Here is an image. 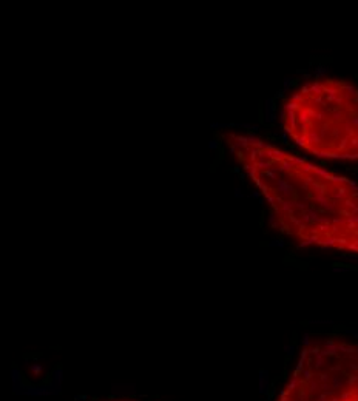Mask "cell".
Listing matches in <instances>:
<instances>
[{
  "label": "cell",
  "instance_id": "14",
  "mask_svg": "<svg viewBox=\"0 0 358 401\" xmlns=\"http://www.w3.org/2000/svg\"><path fill=\"white\" fill-rule=\"evenodd\" d=\"M284 244H286L284 241H273V242H272L270 245H276V247H283Z\"/></svg>",
  "mask_w": 358,
  "mask_h": 401
},
{
  "label": "cell",
  "instance_id": "10",
  "mask_svg": "<svg viewBox=\"0 0 358 401\" xmlns=\"http://www.w3.org/2000/svg\"><path fill=\"white\" fill-rule=\"evenodd\" d=\"M233 195H235V198H238V199H242V198H244V193H242V190H241L239 187L235 188V193H233Z\"/></svg>",
  "mask_w": 358,
  "mask_h": 401
},
{
  "label": "cell",
  "instance_id": "6",
  "mask_svg": "<svg viewBox=\"0 0 358 401\" xmlns=\"http://www.w3.org/2000/svg\"><path fill=\"white\" fill-rule=\"evenodd\" d=\"M267 221H268V224H270L273 228H278V218H276V215L270 213V215L267 216Z\"/></svg>",
  "mask_w": 358,
  "mask_h": 401
},
{
  "label": "cell",
  "instance_id": "2",
  "mask_svg": "<svg viewBox=\"0 0 358 401\" xmlns=\"http://www.w3.org/2000/svg\"><path fill=\"white\" fill-rule=\"evenodd\" d=\"M263 114H264V122L267 124H275L276 119H278V114H276V102L275 99H267L264 102V107H263Z\"/></svg>",
  "mask_w": 358,
  "mask_h": 401
},
{
  "label": "cell",
  "instance_id": "8",
  "mask_svg": "<svg viewBox=\"0 0 358 401\" xmlns=\"http://www.w3.org/2000/svg\"><path fill=\"white\" fill-rule=\"evenodd\" d=\"M209 150H212V151H216L220 148V142H218V139H212L210 142H209Z\"/></svg>",
  "mask_w": 358,
  "mask_h": 401
},
{
  "label": "cell",
  "instance_id": "15",
  "mask_svg": "<svg viewBox=\"0 0 358 401\" xmlns=\"http://www.w3.org/2000/svg\"><path fill=\"white\" fill-rule=\"evenodd\" d=\"M246 178H247L246 173H241V175H239V179H241V180H246Z\"/></svg>",
  "mask_w": 358,
  "mask_h": 401
},
{
  "label": "cell",
  "instance_id": "13",
  "mask_svg": "<svg viewBox=\"0 0 358 401\" xmlns=\"http://www.w3.org/2000/svg\"><path fill=\"white\" fill-rule=\"evenodd\" d=\"M311 77H312V74H311V73H306V74L300 76V79H301V81H309Z\"/></svg>",
  "mask_w": 358,
  "mask_h": 401
},
{
  "label": "cell",
  "instance_id": "11",
  "mask_svg": "<svg viewBox=\"0 0 358 401\" xmlns=\"http://www.w3.org/2000/svg\"><path fill=\"white\" fill-rule=\"evenodd\" d=\"M284 94H286V91H284V89H279V91H276V96H275V99H284Z\"/></svg>",
  "mask_w": 358,
  "mask_h": 401
},
{
  "label": "cell",
  "instance_id": "7",
  "mask_svg": "<svg viewBox=\"0 0 358 401\" xmlns=\"http://www.w3.org/2000/svg\"><path fill=\"white\" fill-rule=\"evenodd\" d=\"M292 85H293V79H292V77H286V79L283 81V89H284V91H289Z\"/></svg>",
  "mask_w": 358,
  "mask_h": 401
},
{
  "label": "cell",
  "instance_id": "16",
  "mask_svg": "<svg viewBox=\"0 0 358 401\" xmlns=\"http://www.w3.org/2000/svg\"><path fill=\"white\" fill-rule=\"evenodd\" d=\"M357 79H358V74H357Z\"/></svg>",
  "mask_w": 358,
  "mask_h": 401
},
{
  "label": "cell",
  "instance_id": "9",
  "mask_svg": "<svg viewBox=\"0 0 358 401\" xmlns=\"http://www.w3.org/2000/svg\"><path fill=\"white\" fill-rule=\"evenodd\" d=\"M260 198H261V191L260 190H253L249 195V199H260Z\"/></svg>",
  "mask_w": 358,
  "mask_h": 401
},
{
  "label": "cell",
  "instance_id": "3",
  "mask_svg": "<svg viewBox=\"0 0 358 401\" xmlns=\"http://www.w3.org/2000/svg\"><path fill=\"white\" fill-rule=\"evenodd\" d=\"M329 73V68L326 65H318L315 70H313V76L316 77V79H319V77H323L324 74Z\"/></svg>",
  "mask_w": 358,
  "mask_h": 401
},
{
  "label": "cell",
  "instance_id": "17",
  "mask_svg": "<svg viewBox=\"0 0 358 401\" xmlns=\"http://www.w3.org/2000/svg\"><path fill=\"white\" fill-rule=\"evenodd\" d=\"M121 401H124V400H121Z\"/></svg>",
  "mask_w": 358,
  "mask_h": 401
},
{
  "label": "cell",
  "instance_id": "5",
  "mask_svg": "<svg viewBox=\"0 0 358 401\" xmlns=\"http://www.w3.org/2000/svg\"><path fill=\"white\" fill-rule=\"evenodd\" d=\"M236 127L246 128V130H250V132H253V133L260 132V125H252V124H236Z\"/></svg>",
  "mask_w": 358,
  "mask_h": 401
},
{
  "label": "cell",
  "instance_id": "12",
  "mask_svg": "<svg viewBox=\"0 0 358 401\" xmlns=\"http://www.w3.org/2000/svg\"><path fill=\"white\" fill-rule=\"evenodd\" d=\"M281 140H283L284 144H289V134L283 132V134H281Z\"/></svg>",
  "mask_w": 358,
  "mask_h": 401
},
{
  "label": "cell",
  "instance_id": "4",
  "mask_svg": "<svg viewBox=\"0 0 358 401\" xmlns=\"http://www.w3.org/2000/svg\"><path fill=\"white\" fill-rule=\"evenodd\" d=\"M236 124L235 122H230V124H218V122H213L210 124V128L212 130H218V128H235Z\"/></svg>",
  "mask_w": 358,
  "mask_h": 401
},
{
  "label": "cell",
  "instance_id": "1",
  "mask_svg": "<svg viewBox=\"0 0 358 401\" xmlns=\"http://www.w3.org/2000/svg\"><path fill=\"white\" fill-rule=\"evenodd\" d=\"M276 401H358V341L306 344Z\"/></svg>",
  "mask_w": 358,
  "mask_h": 401
}]
</instances>
